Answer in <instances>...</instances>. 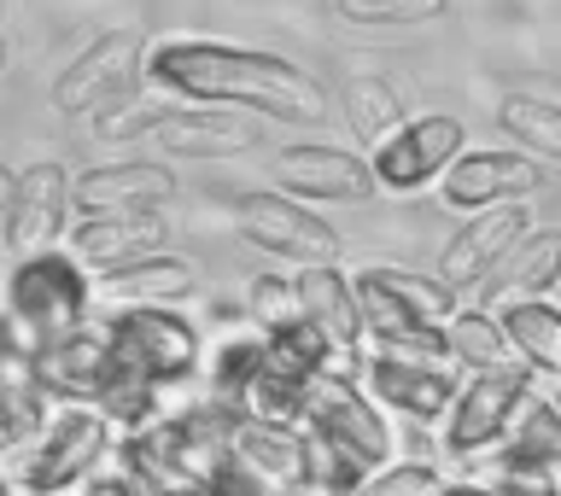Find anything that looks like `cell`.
I'll return each instance as SVG.
<instances>
[{"mask_svg": "<svg viewBox=\"0 0 561 496\" xmlns=\"http://www.w3.org/2000/svg\"><path fill=\"white\" fill-rule=\"evenodd\" d=\"M310 392H316V380L293 374V368L275 362V357H263V368L252 374V385H245L240 403H234V415L240 420H263V427H305Z\"/></svg>", "mask_w": 561, "mask_h": 496, "instance_id": "obj_24", "label": "cell"}, {"mask_svg": "<svg viewBox=\"0 0 561 496\" xmlns=\"http://www.w3.org/2000/svg\"><path fill=\"white\" fill-rule=\"evenodd\" d=\"M340 112H345L351 135H357L368 152H380L386 140H392L403 123H410V112H403V100L392 94V82H386V77H345Z\"/></svg>", "mask_w": 561, "mask_h": 496, "instance_id": "obj_28", "label": "cell"}, {"mask_svg": "<svg viewBox=\"0 0 561 496\" xmlns=\"http://www.w3.org/2000/svg\"><path fill=\"white\" fill-rule=\"evenodd\" d=\"M175 199V170L152 164V158H117V164H94L77 175V193L70 205L82 210V222L100 217H140V210H158Z\"/></svg>", "mask_w": 561, "mask_h": 496, "instance_id": "obj_16", "label": "cell"}, {"mask_svg": "<svg viewBox=\"0 0 561 496\" xmlns=\"http://www.w3.org/2000/svg\"><path fill=\"white\" fill-rule=\"evenodd\" d=\"M270 187L287 199H310V205H363L375 199V164L328 140H298L270 158Z\"/></svg>", "mask_w": 561, "mask_h": 496, "instance_id": "obj_10", "label": "cell"}, {"mask_svg": "<svg viewBox=\"0 0 561 496\" xmlns=\"http://www.w3.org/2000/svg\"><path fill=\"white\" fill-rule=\"evenodd\" d=\"M193 287H199L193 263L158 252V257L129 263V269H117V275H100L94 280V304H112V315H123V310H175V298H187Z\"/></svg>", "mask_w": 561, "mask_h": 496, "instance_id": "obj_21", "label": "cell"}, {"mask_svg": "<svg viewBox=\"0 0 561 496\" xmlns=\"http://www.w3.org/2000/svg\"><path fill=\"white\" fill-rule=\"evenodd\" d=\"M533 397V374H468L462 397L445 420V450L456 462H480V455H497V445L515 427V415Z\"/></svg>", "mask_w": 561, "mask_h": 496, "instance_id": "obj_11", "label": "cell"}, {"mask_svg": "<svg viewBox=\"0 0 561 496\" xmlns=\"http://www.w3.org/2000/svg\"><path fill=\"white\" fill-rule=\"evenodd\" d=\"M497 129L515 140V147L550 158V164H561V105L550 100H533V94H508L497 105Z\"/></svg>", "mask_w": 561, "mask_h": 496, "instance_id": "obj_29", "label": "cell"}, {"mask_svg": "<svg viewBox=\"0 0 561 496\" xmlns=\"http://www.w3.org/2000/svg\"><path fill=\"white\" fill-rule=\"evenodd\" d=\"M328 18L357 24V30H403V24L445 18V0H333Z\"/></svg>", "mask_w": 561, "mask_h": 496, "instance_id": "obj_31", "label": "cell"}, {"mask_svg": "<svg viewBox=\"0 0 561 496\" xmlns=\"http://www.w3.org/2000/svg\"><path fill=\"white\" fill-rule=\"evenodd\" d=\"M35 368H42V385H47V397L59 403V410H100V397L112 392V380H117L112 327L88 322L82 333L47 345L42 357H35Z\"/></svg>", "mask_w": 561, "mask_h": 496, "instance_id": "obj_12", "label": "cell"}, {"mask_svg": "<svg viewBox=\"0 0 561 496\" xmlns=\"http://www.w3.org/2000/svg\"><path fill=\"white\" fill-rule=\"evenodd\" d=\"M305 432L328 438V445L340 455H351L368 480L392 468V427H386L380 403L357 385V374H322V380H316Z\"/></svg>", "mask_w": 561, "mask_h": 496, "instance_id": "obj_7", "label": "cell"}, {"mask_svg": "<svg viewBox=\"0 0 561 496\" xmlns=\"http://www.w3.org/2000/svg\"><path fill=\"white\" fill-rule=\"evenodd\" d=\"M450 350L462 362V374H526L503 322L480 304H462V315L450 322Z\"/></svg>", "mask_w": 561, "mask_h": 496, "instance_id": "obj_27", "label": "cell"}, {"mask_svg": "<svg viewBox=\"0 0 561 496\" xmlns=\"http://www.w3.org/2000/svg\"><path fill=\"white\" fill-rule=\"evenodd\" d=\"M533 234V210L526 205H503V210H485V217H468L462 228L450 234L445 257H438V280L462 298V292H480L497 263L515 252V245Z\"/></svg>", "mask_w": 561, "mask_h": 496, "instance_id": "obj_13", "label": "cell"}, {"mask_svg": "<svg viewBox=\"0 0 561 496\" xmlns=\"http://www.w3.org/2000/svg\"><path fill=\"white\" fill-rule=\"evenodd\" d=\"M445 496H561V480H538V473H485V480H462Z\"/></svg>", "mask_w": 561, "mask_h": 496, "instance_id": "obj_34", "label": "cell"}, {"mask_svg": "<svg viewBox=\"0 0 561 496\" xmlns=\"http://www.w3.org/2000/svg\"><path fill=\"white\" fill-rule=\"evenodd\" d=\"M228 473L263 496L305 491V427H263V420H234L228 438Z\"/></svg>", "mask_w": 561, "mask_h": 496, "instance_id": "obj_18", "label": "cell"}, {"mask_svg": "<svg viewBox=\"0 0 561 496\" xmlns=\"http://www.w3.org/2000/svg\"><path fill=\"white\" fill-rule=\"evenodd\" d=\"M70 193H77V175H65L59 158H42V164H30V170H7V175H0L12 263L53 252V240L65 234V217L77 210V205H70Z\"/></svg>", "mask_w": 561, "mask_h": 496, "instance_id": "obj_8", "label": "cell"}, {"mask_svg": "<svg viewBox=\"0 0 561 496\" xmlns=\"http://www.w3.org/2000/svg\"><path fill=\"white\" fill-rule=\"evenodd\" d=\"M445 473L427 462H392L386 473H375L368 485H357L351 496H445Z\"/></svg>", "mask_w": 561, "mask_h": 496, "instance_id": "obj_33", "label": "cell"}, {"mask_svg": "<svg viewBox=\"0 0 561 496\" xmlns=\"http://www.w3.org/2000/svg\"><path fill=\"white\" fill-rule=\"evenodd\" d=\"M0 392H7V450L24 455L47 438L59 403L47 397L42 368H35V357H24V350H0Z\"/></svg>", "mask_w": 561, "mask_h": 496, "instance_id": "obj_23", "label": "cell"}, {"mask_svg": "<svg viewBox=\"0 0 561 496\" xmlns=\"http://www.w3.org/2000/svg\"><path fill=\"white\" fill-rule=\"evenodd\" d=\"M94 315V275L70 252H42L12 263L7 275V350L42 357L47 345L70 339Z\"/></svg>", "mask_w": 561, "mask_h": 496, "instance_id": "obj_2", "label": "cell"}, {"mask_svg": "<svg viewBox=\"0 0 561 496\" xmlns=\"http://www.w3.org/2000/svg\"><path fill=\"white\" fill-rule=\"evenodd\" d=\"M117 427L100 410H59L47 438L24 455H12L7 496H82L100 480V468L117 455Z\"/></svg>", "mask_w": 561, "mask_h": 496, "instance_id": "obj_3", "label": "cell"}, {"mask_svg": "<svg viewBox=\"0 0 561 496\" xmlns=\"http://www.w3.org/2000/svg\"><path fill=\"white\" fill-rule=\"evenodd\" d=\"M164 217L158 210H140V217H100V222H77L65 240V252L82 263L88 275H117L129 269V263H147L164 252Z\"/></svg>", "mask_w": 561, "mask_h": 496, "instance_id": "obj_19", "label": "cell"}, {"mask_svg": "<svg viewBox=\"0 0 561 496\" xmlns=\"http://www.w3.org/2000/svg\"><path fill=\"white\" fill-rule=\"evenodd\" d=\"M182 112V100H170L164 88H152V94H129L123 105L94 117V135L100 140H135V135H158L164 123Z\"/></svg>", "mask_w": 561, "mask_h": 496, "instance_id": "obj_30", "label": "cell"}, {"mask_svg": "<svg viewBox=\"0 0 561 496\" xmlns=\"http://www.w3.org/2000/svg\"><path fill=\"white\" fill-rule=\"evenodd\" d=\"M245 322H252L263 339L293 322H305V304H298V280L293 275H257L245 287Z\"/></svg>", "mask_w": 561, "mask_h": 496, "instance_id": "obj_32", "label": "cell"}, {"mask_svg": "<svg viewBox=\"0 0 561 496\" xmlns=\"http://www.w3.org/2000/svg\"><path fill=\"white\" fill-rule=\"evenodd\" d=\"M491 473H538V480H561V403L526 397L515 427L491 455Z\"/></svg>", "mask_w": 561, "mask_h": 496, "instance_id": "obj_22", "label": "cell"}, {"mask_svg": "<svg viewBox=\"0 0 561 496\" xmlns=\"http://www.w3.org/2000/svg\"><path fill=\"white\" fill-rule=\"evenodd\" d=\"M298 304H305V322L333 345V362L340 374H357L363 362V304H357V275H345L340 263H322V269H298Z\"/></svg>", "mask_w": 561, "mask_h": 496, "instance_id": "obj_17", "label": "cell"}, {"mask_svg": "<svg viewBox=\"0 0 561 496\" xmlns=\"http://www.w3.org/2000/svg\"><path fill=\"white\" fill-rule=\"evenodd\" d=\"M147 82L164 88L182 105H240V112L275 117V123H322L328 117V88L305 65L280 59L263 47L210 42V35H175L152 47Z\"/></svg>", "mask_w": 561, "mask_h": 496, "instance_id": "obj_1", "label": "cell"}, {"mask_svg": "<svg viewBox=\"0 0 561 496\" xmlns=\"http://www.w3.org/2000/svg\"><path fill=\"white\" fill-rule=\"evenodd\" d=\"M234 234L252 252H270L280 263H298V269H322V263L340 257V234L328 228V217H316L310 205H298L275 187L234 193Z\"/></svg>", "mask_w": 561, "mask_h": 496, "instance_id": "obj_6", "label": "cell"}, {"mask_svg": "<svg viewBox=\"0 0 561 496\" xmlns=\"http://www.w3.org/2000/svg\"><path fill=\"white\" fill-rule=\"evenodd\" d=\"M82 496H147V491H140V485L129 480V473H117V468H112V473H100V480L88 485Z\"/></svg>", "mask_w": 561, "mask_h": 496, "instance_id": "obj_35", "label": "cell"}, {"mask_svg": "<svg viewBox=\"0 0 561 496\" xmlns=\"http://www.w3.org/2000/svg\"><path fill=\"white\" fill-rule=\"evenodd\" d=\"M543 187V164L538 158H520V152H462L456 170L438 182V199L462 217H485V210H503V205H520L526 193Z\"/></svg>", "mask_w": 561, "mask_h": 496, "instance_id": "obj_15", "label": "cell"}, {"mask_svg": "<svg viewBox=\"0 0 561 496\" xmlns=\"http://www.w3.org/2000/svg\"><path fill=\"white\" fill-rule=\"evenodd\" d=\"M550 287H561V228H533L473 298H480V310L497 315L508 304H538Z\"/></svg>", "mask_w": 561, "mask_h": 496, "instance_id": "obj_20", "label": "cell"}, {"mask_svg": "<svg viewBox=\"0 0 561 496\" xmlns=\"http://www.w3.org/2000/svg\"><path fill=\"white\" fill-rule=\"evenodd\" d=\"M462 152H468V129H462V123H456L450 112H421V117L403 123V129L386 140L368 164H375L380 193H421V187L445 182Z\"/></svg>", "mask_w": 561, "mask_h": 496, "instance_id": "obj_9", "label": "cell"}, {"mask_svg": "<svg viewBox=\"0 0 561 496\" xmlns=\"http://www.w3.org/2000/svg\"><path fill=\"white\" fill-rule=\"evenodd\" d=\"M105 327H112L117 362L158 392H175L205 374V339L182 310H123Z\"/></svg>", "mask_w": 561, "mask_h": 496, "instance_id": "obj_5", "label": "cell"}, {"mask_svg": "<svg viewBox=\"0 0 561 496\" xmlns=\"http://www.w3.org/2000/svg\"><path fill=\"white\" fill-rule=\"evenodd\" d=\"M147 65H152L147 35L140 30H105L59 70V82H53V112H65V117L112 112V105H123L135 94V82L147 77Z\"/></svg>", "mask_w": 561, "mask_h": 496, "instance_id": "obj_4", "label": "cell"}, {"mask_svg": "<svg viewBox=\"0 0 561 496\" xmlns=\"http://www.w3.org/2000/svg\"><path fill=\"white\" fill-rule=\"evenodd\" d=\"M357 385L380 410H392L415 427H433V420H450L456 397H462V374H438V368H415V362H398V357H368L357 362Z\"/></svg>", "mask_w": 561, "mask_h": 496, "instance_id": "obj_14", "label": "cell"}, {"mask_svg": "<svg viewBox=\"0 0 561 496\" xmlns=\"http://www.w3.org/2000/svg\"><path fill=\"white\" fill-rule=\"evenodd\" d=\"M152 140L164 152H245L257 147V129L234 112H217V105H182Z\"/></svg>", "mask_w": 561, "mask_h": 496, "instance_id": "obj_25", "label": "cell"}, {"mask_svg": "<svg viewBox=\"0 0 561 496\" xmlns=\"http://www.w3.org/2000/svg\"><path fill=\"white\" fill-rule=\"evenodd\" d=\"M497 322L515 345V357L526 374H543V380H561V310L556 304H508L497 310Z\"/></svg>", "mask_w": 561, "mask_h": 496, "instance_id": "obj_26", "label": "cell"}]
</instances>
